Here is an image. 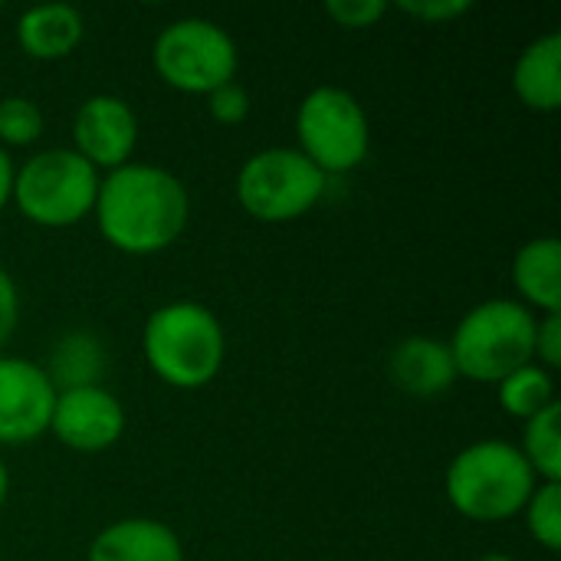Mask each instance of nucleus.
I'll use <instances>...</instances> for the list:
<instances>
[{
    "instance_id": "f257e3e1",
    "label": "nucleus",
    "mask_w": 561,
    "mask_h": 561,
    "mask_svg": "<svg viewBox=\"0 0 561 561\" xmlns=\"http://www.w3.org/2000/svg\"><path fill=\"white\" fill-rule=\"evenodd\" d=\"M92 217L102 240L118 253L154 256L187 230L191 194L174 171L128 161L102 174Z\"/></svg>"
},
{
    "instance_id": "f03ea898",
    "label": "nucleus",
    "mask_w": 561,
    "mask_h": 561,
    "mask_svg": "<svg viewBox=\"0 0 561 561\" xmlns=\"http://www.w3.org/2000/svg\"><path fill=\"white\" fill-rule=\"evenodd\" d=\"M141 355L158 381L178 391L210 385L227 358V332L214 309L194 299L158 306L141 329Z\"/></svg>"
},
{
    "instance_id": "7ed1b4c3",
    "label": "nucleus",
    "mask_w": 561,
    "mask_h": 561,
    "mask_svg": "<svg viewBox=\"0 0 561 561\" xmlns=\"http://www.w3.org/2000/svg\"><path fill=\"white\" fill-rule=\"evenodd\" d=\"M536 486L539 477L523 450L500 437L467 444L444 477L447 503L470 523H506L519 516Z\"/></svg>"
},
{
    "instance_id": "20e7f679",
    "label": "nucleus",
    "mask_w": 561,
    "mask_h": 561,
    "mask_svg": "<svg viewBox=\"0 0 561 561\" xmlns=\"http://www.w3.org/2000/svg\"><path fill=\"white\" fill-rule=\"evenodd\" d=\"M536 312L519 299H486L473 306L450 335L457 378L500 385L506 375L536 362Z\"/></svg>"
},
{
    "instance_id": "39448f33",
    "label": "nucleus",
    "mask_w": 561,
    "mask_h": 561,
    "mask_svg": "<svg viewBox=\"0 0 561 561\" xmlns=\"http://www.w3.org/2000/svg\"><path fill=\"white\" fill-rule=\"evenodd\" d=\"M102 174L72 148H46L26 158L13 178V207L36 227H72L95 207Z\"/></svg>"
},
{
    "instance_id": "423d86ee",
    "label": "nucleus",
    "mask_w": 561,
    "mask_h": 561,
    "mask_svg": "<svg viewBox=\"0 0 561 561\" xmlns=\"http://www.w3.org/2000/svg\"><path fill=\"white\" fill-rule=\"evenodd\" d=\"M158 79L184 95H210L237 79L240 53L233 36L207 16L171 20L151 46Z\"/></svg>"
},
{
    "instance_id": "0eeeda50",
    "label": "nucleus",
    "mask_w": 561,
    "mask_h": 561,
    "mask_svg": "<svg viewBox=\"0 0 561 561\" xmlns=\"http://www.w3.org/2000/svg\"><path fill=\"white\" fill-rule=\"evenodd\" d=\"M329 178L299 148H263L250 154L233 181L237 204L260 224L306 217L325 194Z\"/></svg>"
},
{
    "instance_id": "6e6552de",
    "label": "nucleus",
    "mask_w": 561,
    "mask_h": 561,
    "mask_svg": "<svg viewBox=\"0 0 561 561\" xmlns=\"http://www.w3.org/2000/svg\"><path fill=\"white\" fill-rule=\"evenodd\" d=\"M296 141L325 178L348 174L371 151V125L348 89L316 85L296 108Z\"/></svg>"
},
{
    "instance_id": "1a4fd4ad",
    "label": "nucleus",
    "mask_w": 561,
    "mask_h": 561,
    "mask_svg": "<svg viewBox=\"0 0 561 561\" xmlns=\"http://www.w3.org/2000/svg\"><path fill=\"white\" fill-rule=\"evenodd\" d=\"M56 394L46 368L20 355H0V447H23L49 434Z\"/></svg>"
},
{
    "instance_id": "9d476101",
    "label": "nucleus",
    "mask_w": 561,
    "mask_h": 561,
    "mask_svg": "<svg viewBox=\"0 0 561 561\" xmlns=\"http://www.w3.org/2000/svg\"><path fill=\"white\" fill-rule=\"evenodd\" d=\"M49 434L72 454H105L125 434V408L102 385L66 388L56 394Z\"/></svg>"
},
{
    "instance_id": "9b49d317",
    "label": "nucleus",
    "mask_w": 561,
    "mask_h": 561,
    "mask_svg": "<svg viewBox=\"0 0 561 561\" xmlns=\"http://www.w3.org/2000/svg\"><path fill=\"white\" fill-rule=\"evenodd\" d=\"M138 115L135 108L112 92L89 95L72 118V151L82 154L95 171H115L135 158L138 148Z\"/></svg>"
},
{
    "instance_id": "f8f14e48",
    "label": "nucleus",
    "mask_w": 561,
    "mask_h": 561,
    "mask_svg": "<svg viewBox=\"0 0 561 561\" xmlns=\"http://www.w3.org/2000/svg\"><path fill=\"white\" fill-rule=\"evenodd\" d=\"M388 378L401 394L417 401L447 394L457 381L450 345L434 335H408L388 355Z\"/></svg>"
},
{
    "instance_id": "ddd939ff",
    "label": "nucleus",
    "mask_w": 561,
    "mask_h": 561,
    "mask_svg": "<svg viewBox=\"0 0 561 561\" xmlns=\"http://www.w3.org/2000/svg\"><path fill=\"white\" fill-rule=\"evenodd\" d=\"M85 561H184V546L168 523L131 516L105 526L92 539Z\"/></svg>"
},
{
    "instance_id": "4468645a",
    "label": "nucleus",
    "mask_w": 561,
    "mask_h": 561,
    "mask_svg": "<svg viewBox=\"0 0 561 561\" xmlns=\"http://www.w3.org/2000/svg\"><path fill=\"white\" fill-rule=\"evenodd\" d=\"M85 36V20L72 3H39L16 16V43L36 62L66 59Z\"/></svg>"
},
{
    "instance_id": "2eb2a0df",
    "label": "nucleus",
    "mask_w": 561,
    "mask_h": 561,
    "mask_svg": "<svg viewBox=\"0 0 561 561\" xmlns=\"http://www.w3.org/2000/svg\"><path fill=\"white\" fill-rule=\"evenodd\" d=\"M513 286L519 302L533 312H561V243L556 237H533L513 256Z\"/></svg>"
},
{
    "instance_id": "dca6fc26",
    "label": "nucleus",
    "mask_w": 561,
    "mask_h": 561,
    "mask_svg": "<svg viewBox=\"0 0 561 561\" xmlns=\"http://www.w3.org/2000/svg\"><path fill=\"white\" fill-rule=\"evenodd\" d=\"M513 89L529 112L552 115L561 105V33H546L533 39L516 66H513Z\"/></svg>"
},
{
    "instance_id": "f3484780",
    "label": "nucleus",
    "mask_w": 561,
    "mask_h": 561,
    "mask_svg": "<svg viewBox=\"0 0 561 561\" xmlns=\"http://www.w3.org/2000/svg\"><path fill=\"white\" fill-rule=\"evenodd\" d=\"M102 368H105V352H102L99 339L89 332H72V335L59 339V345L53 348L46 375L56 385V391H66V388L99 385Z\"/></svg>"
},
{
    "instance_id": "a211bd4d",
    "label": "nucleus",
    "mask_w": 561,
    "mask_h": 561,
    "mask_svg": "<svg viewBox=\"0 0 561 561\" xmlns=\"http://www.w3.org/2000/svg\"><path fill=\"white\" fill-rule=\"evenodd\" d=\"M496 401H500V408L510 417H516V421L526 424L529 417H536L546 408L559 404V398H556V378H552V371H546V368H539L533 362V365L506 375L496 385Z\"/></svg>"
},
{
    "instance_id": "6ab92c4d",
    "label": "nucleus",
    "mask_w": 561,
    "mask_h": 561,
    "mask_svg": "<svg viewBox=\"0 0 561 561\" xmlns=\"http://www.w3.org/2000/svg\"><path fill=\"white\" fill-rule=\"evenodd\" d=\"M519 450L539 483H561V404L546 408L523 424Z\"/></svg>"
},
{
    "instance_id": "aec40b11",
    "label": "nucleus",
    "mask_w": 561,
    "mask_h": 561,
    "mask_svg": "<svg viewBox=\"0 0 561 561\" xmlns=\"http://www.w3.org/2000/svg\"><path fill=\"white\" fill-rule=\"evenodd\" d=\"M526 529L529 536L546 549H561V483H539L536 493L526 503Z\"/></svg>"
},
{
    "instance_id": "412c9836",
    "label": "nucleus",
    "mask_w": 561,
    "mask_h": 561,
    "mask_svg": "<svg viewBox=\"0 0 561 561\" xmlns=\"http://www.w3.org/2000/svg\"><path fill=\"white\" fill-rule=\"evenodd\" d=\"M43 135V112L26 95L0 99V148H30Z\"/></svg>"
},
{
    "instance_id": "4be33fe9",
    "label": "nucleus",
    "mask_w": 561,
    "mask_h": 561,
    "mask_svg": "<svg viewBox=\"0 0 561 561\" xmlns=\"http://www.w3.org/2000/svg\"><path fill=\"white\" fill-rule=\"evenodd\" d=\"M388 10H391V3H385V0H329L325 3V16L342 30H368Z\"/></svg>"
},
{
    "instance_id": "5701e85b",
    "label": "nucleus",
    "mask_w": 561,
    "mask_h": 561,
    "mask_svg": "<svg viewBox=\"0 0 561 561\" xmlns=\"http://www.w3.org/2000/svg\"><path fill=\"white\" fill-rule=\"evenodd\" d=\"M394 10H401L411 20L444 26V23L467 16L473 10V0H401V3H394Z\"/></svg>"
},
{
    "instance_id": "b1692460",
    "label": "nucleus",
    "mask_w": 561,
    "mask_h": 561,
    "mask_svg": "<svg viewBox=\"0 0 561 561\" xmlns=\"http://www.w3.org/2000/svg\"><path fill=\"white\" fill-rule=\"evenodd\" d=\"M207 112L217 125H240L250 115V92L233 79L207 95Z\"/></svg>"
},
{
    "instance_id": "393cba45",
    "label": "nucleus",
    "mask_w": 561,
    "mask_h": 561,
    "mask_svg": "<svg viewBox=\"0 0 561 561\" xmlns=\"http://www.w3.org/2000/svg\"><path fill=\"white\" fill-rule=\"evenodd\" d=\"M536 365L556 371L561 365V312H546L536 319Z\"/></svg>"
},
{
    "instance_id": "a878e982",
    "label": "nucleus",
    "mask_w": 561,
    "mask_h": 561,
    "mask_svg": "<svg viewBox=\"0 0 561 561\" xmlns=\"http://www.w3.org/2000/svg\"><path fill=\"white\" fill-rule=\"evenodd\" d=\"M16 322H20V289L0 263V348L16 332Z\"/></svg>"
},
{
    "instance_id": "bb28decb",
    "label": "nucleus",
    "mask_w": 561,
    "mask_h": 561,
    "mask_svg": "<svg viewBox=\"0 0 561 561\" xmlns=\"http://www.w3.org/2000/svg\"><path fill=\"white\" fill-rule=\"evenodd\" d=\"M13 178H16V164L10 151L0 148V210H7V204L13 201Z\"/></svg>"
},
{
    "instance_id": "cd10ccee",
    "label": "nucleus",
    "mask_w": 561,
    "mask_h": 561,
    "mask_svg": "<svg viewBox=\"0 0 561 561\" xmlns=\"http://www.w3.org/2000/svg\"><path fill=\"white\" fill-rule=\"evenodd\" d=\"M7 496H10V470H7V463L0 460V506L7 503Z\"/></svg>"
},
{
    "instance_id": "c85d7f7f",
    "label": "nucleus",
    "mask_w": 561,
    "mask_h": 561,
    "mask_svg": "<svg viewBox=\"0 0 561 561\" xmlns=\"http://www.w3.org/2000/svg\"><path fill=\"white\" fill-rule=\"evenodd\" d=\"M477 561H516L513 556H506V552H486V556H480Z\"/></svg>"
},
{
    "instance_id": "c756f323",
    "label": "nucleus",
    "mask_w": 561,
    "mask_h": 561,
    "mask_svg": "<svg viewBox=\"0 0 561 561\" xmlns=\"http://www.w3.org/2000/svg\"><path fill=\"white\" fill-rule=\"evenodd\" d=\"M0 10H3V7H0Z\"/></svg>"
}]
</instances>
